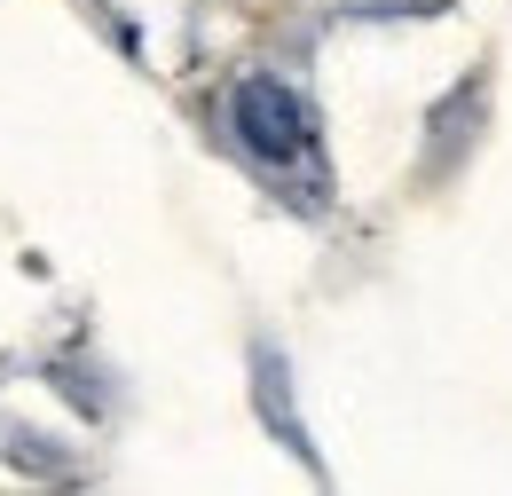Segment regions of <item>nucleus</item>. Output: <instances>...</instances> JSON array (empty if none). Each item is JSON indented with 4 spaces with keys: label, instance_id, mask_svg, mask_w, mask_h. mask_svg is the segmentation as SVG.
<instances>
[{
    "label": "nucleus",
    "instance_id": "obj_2",
    "mask_svg": "<svg viewBox=\"0 0 512 496\" xmlns=\"http://www.w3.org/2000/svg\"><path fill=\"white\" fill-rule=\"evenodd\" d=\"M339 8H355V16H434L449 0H339Z\"/></svg>",
    "mask_w": 512,
    "mask_h": 496
},
{
    "label": "nucleus",
    "instance_id": "obj_1",
    "mask_svg": "<svg viewBox=\"0 0 512 496\" xmlns=\"http://www.w3.org/2000/svg\"><path fill=\"white\" fill-rule=\"evenodd\" d=\"M229 126H237V142H245V158L260 174L300 189V205H323V126H316V103L292 79H276V71L237 79Z\"/></svg>",
    "mask_w": 512,
    "mask_h": 496
}]
</instances>
